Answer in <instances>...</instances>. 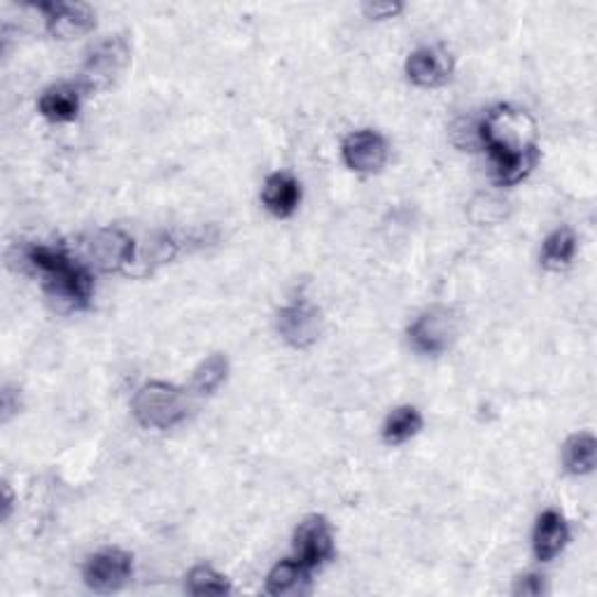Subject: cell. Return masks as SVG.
Masks as SVG:
<instances>
[{"mask_svg":"<svg viewBox=\"0 0 597 597\" xmlns=\"http://www.w3.org/2000/svg\"><path fill=\"white\" fill-rule=\"evenodd\" d=\"M479 138L495 159L497 181L504 185L523 181L540 159L536 124L521 108L497 106L490 110L479 127Z\"/></svg>","mask_w":597,"mask_h":597,"instance_id":"6da1fadb","label":"cell"},{"mask_svg":"<svg viewBox=\"0 0 597 597\" xmlns=\"http://www.w3.org/2000/svg\"><path fill=\"white\" fill-rule=\"evenodd\" d=\"M26 262L43 273L45 285L56 302H64L70 308H83L89 304L94 281L89 271L73 262L64 250L50 246H31L26 250Z\"/></svg>","mask_w":597,"mask_h":597,"instance_id":"7a4b0ae2","label":"cell"},{"mask_svg":"<svg viewBox=\"0 0 597 597\" xmlns=\"http://www.w3.org/2000/svg\"><path fill=\"white\" fill-rule=\"evenodd\" d=\"M187 394L171 383L150 381L138 388L131 402L135 421L148 430H171L187 417Z\"/></svg>","mask_w":597,"mask_h":597,"instance_id":"3957f363","label":"cell"},{"mask_svg":"<svg viewBox=\"0 0 597 597\" xmlns=\"http://www.w3.org/2000/svg\"><path fill=\"white\" fill-rule=\"evenodd\" d=\"M131 64V47L127 37L115 35L94 47L83 66V85L89 91H104L112 87Z\"/></svg>","mask_w":597,"mask_h":597,"instance_id":"277c9868","label":"cell"},{"mask_svg":"<svg viewBox=\"0 0 597 597\" xmlns=\"http://www.w3.org/2000/svg\"><path fill=\"white\" fill-rule=\"evenodd\" d=\"M83 252L98 271L110 273L122 271L133 262L135 246L127 231L117 227H106L83 238Z\"/></svg>","mask_w":597,"mask_h":597,"instance_id":"5b68a950","label":"cell"},{"mask_svg":"<svg viewBox=\"0 0 597 597\" xmlns=\"http://www.w3.org/2000/svg\"><path fill=\"white\" fill-rule=\"evenodd\" d=\"M131 572H133V558L127 551L106 549L101 553L91 555L83 569V576H85V584L94 593H115L131 579Z\"/></svg>","mask_w":597,"mask_h":597,"instance_id":"8992f818","label":"cell"},{"mask_svg":"<svg viewBox=\"0 0 597 597\" xmlns=\"http://www.w3.org/2000/svg\"><path fill=\"white\" fill-rule=\"evenodd\" d=\"M278 332L292 348H311L323 334V315L308 302H296L278 313Z\"/></svg>","mask_w":597,"mask_h":597,"instance_id":"52a82bcc","label":"cell"},{"mask_svg":"<svg viewBox=\"0 0 597 597\" xmlns=\"http://www.w3.org/2000/svg\"><path fill=\"white\" fill-rule=\"evenodd\" d=\"M455 336L453 315L444 308H432L423 313L409 329L411 346L423 355H442L448 350Z\"/></svg>","mask_w":597,"mask_h":597,"instance_id":"ba28073f","label":"cell"},{"mask_svg":"<svg viewBox=\"0 0 597 597\" xmlns=\"http://www.w3.org/2000/svg\"><path fill=\"white\" fill-rule=\"evenodd\" d=\"M294 551L296 561L304 563L308 569L323 565L334 553V536L329 523L323 515H311L294 534Z\"/></svg>","mask_w":597,"mask_h":597,"instance_id":"9c48e42d","label":"cell"},{"mask_svg":"<svg viewBox=\"0 0 597 597\" xmlns=\"http://www.w3.org/2000/svg\"><path fill=\"white\" fill-rule=\"evenodd\" d=\"M388 145L376 131H355L344 143V162L357 173H376L386 166Z\"/></svg>","mask_w":597,"mask_h":597,"instance_id":"30bf717a","label":"cell"},{"mask_svg":"<svg viewBox=\"0 0 597 597\" xmlns=\"http://www.w3.org/2000/svg\"><path fill=\"white\" fill-rule=\"evenodd\" d=\"M47 31L58 40H73L94 29V12L83 3H43Z\"/></svg>","mask_w":597,"mask_h":597,"instance_id":"8fae6325","label":"cell"},{"mask_svg":"<svg viewBox=\"0 0 597 597\" xmlns=\"http://www.w3.org/2000/svg\"><path fill=\"white\" fill-rule=\"evenodd\" d=\"M453 73V58L442 47L415 50L406 62V75L417 87H439Z\"/></svg>","mask_w":597,"mask_h":597,"instance_id":"7c38bea8","label":"cell"},{"mask_svg":"<svg viewBox=\"0 0 597 597\" xmlns=\"http://www.w3.org/2000/svg\"><path fill=\"white\" fill-rule=\"evenodd\" d=\"M567 540H569V528L563 515L558 511H544L534 525V536H532L536 558H540L542 563L553 561L555 555L565 549Z\"/></svg>","mask_w":597,"mask_h":597,"instance_id":"4fadbf2b","label":"cell"},{"mask_svg":"<svg viewBox=\"0 0 597 597\" xmlns=\"http://www.w3.org/2000/svg\"><path fill=\"white\" fill-rule=\"evenodd\" d=\"M262 198L275 217H290L302 202V187L290 173H273L267 177Z\"/></svg>","mask_w":597,"mask_h":597,"instance_id":"5bb4252c","label":"cell"},{"mask_svg":"<svg viewBox=\"0 0 597 597\" xmlns=\"http://www.w3.org/2000/svg\"><path fill=\"white\" fill-rule=\"evenodd\" d=\"M306 590H308V567L304 563H298L296 558L278 563L267 579L269 595H296Z\"/></svg>","mask_w":597,"mask_h":597,"instance_id":"9a60e30c","label":"cell"},{"mask_svg":"<svg viewBox=\"0 0 597 597\" xmlns=\"http://www.w3.org/2000/svg\"><path fill=\"white\" fill-rule=\"evenodd\" d=\"M595 453H597V444L593 434L582 432V434L569 436L563 448L565 469L576 476L590 474L595 469Z\"/></svg>","mask_w":597,"mask_h":597,"instance_id":"2e32d148","label":"cell"},{"mask_svg":"<svg viewBox=\"0 0 597 597\" xmlns=\"http://www.w3.org/2000/svg\"><path fill=\"white\" fill-rule=\"evenodd\" d=\"M40 112L52 122H70L79 110V96L70 87H52L40 96Z\"/></svg>","mask_w":597,"mask_h":597,"instance_id":"e0dca14e","label":"cell"},{"mask_svg":"<svg viewBox=\"0 0 597 597\" xmlns=\"http://www.w3.org/2000/svg\"><path fill=\"white\" fill-rule=\"evenodd\" d=\"M423 427V415L413 406H402L390 413V417L383 425V439L388 444H404L411 436H415Z\"/></svg>","mask_w":597,"mask_h":597,"instance_id":"ac0fdd59","label":"cell"},{"mask_svg":"<svg viewBox=\"0 0 597 597\" xmlns=\"http://www.w3.org/2000/svg\"><path fill=\"white\" fill-rule=\"evenodd\" d=\"M227 371L229 362L225 355H210L206 362L196 367L192 376V392L196 394H213L217 388H220L227 381Z\"/></svg>","mask_w":597,"mask_h":597,"instance_id":"d6986e66","label":"cell"},{"mask_svg":"<svg viewBox=\"0 0 597 597\" xmlns=\"http://www.w3.org/2000/svg\"><path fill=\"white\" fill-rule=\"evenodd\" d=\"M576 252V238L569 229H558L553 231L542 248V264L546 269H565L569 267L572 257Z\"/></svg>","mask_w":597,"mask_h":597,"instance_id":"ffe728a7","label":"cell"},{"mask_svg":"<svg viewBox=\"0 0 597 597\" xmlns=\"http://www.w3.org/2000/svg\"><path fill=\"white\" fill-rule=\"evenodd\" d=\"M187 590L192 595H227L231 593V586L220 572L208 565H198L187 574Z\"/></svg>","mask_w":597,"mask_h":597,"instance_id":"44dd1931","label":"cell"},{"mask_svg":"<svg viewBox=\"0 0 597 597\" xmlns=\"http://www.w3.org/2000/svg\"><path fill=\"white\" fill-rule=\"evenodd\" d=\"M544 593V582H542V576H536V574H530V576H523V579H519V584H515L513 588V595H530V597H536V595H542Z\"/></svg>","mask_w":597,"mask_h":597,"instance_id":"7402d4cb","label":"cell"},{"mask_svg":"<svg viewBox=\"0 0 597 597\" xmlns=\"http://www.w3.org/2000/svg\"><path fill=\"white\" fill-rule=\"evenodd\" d=\"M362 10L369 19H392L394 14L402 12V6L400 3H367Z\"/></svg>","mask_w":597,"mask_h":597,"instance_id":"603a6c76","label":"cell"}]
</instances>
